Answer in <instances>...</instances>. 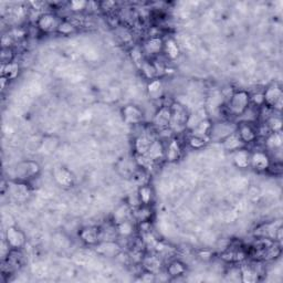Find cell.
Segmentation results:
<instances>
[{
  "label": "cell",
  "mask_w": 283,
  "mask_h": 283,
  "mask_svg": "<svg viewBox=\"0 0 283 283\" xmlns=\"http://www.w3.org/2000/svg\"><path fill=\"white\" fill-rule=\"evenodd\" d=\"M147 93L153 100L162 99L164 93V84L162 80H159L158 77H156V79L149 81L147 84Z\"/></svg>",
  "instance_id": "26"
},
{
  "label": "cell",
  "mask_w": 283,
  "mask_h": 283,
  "mask_svg": "<svg viewBox=\"0 0 283 283\" xmlns=\"http://www.w3.org/2000/svg\"><path fill=\"white\" fill-rule=\"evenodd\" d=\"M271 163H272V159H271V156L268 152L264 151L251 152L250 167L258 171V173H263V171L269 170Z\"/></svg>",
  "instance_id": "11"
},
{
  "label": "cell",
  "mask_w": 283,
  "mask_h": 283,
  "mask_svg": "<svg viewBox=\"0 0 283 283\" xmlns=\"http://www.w3.org/2000/svg\"><path fill=\"white\" fill-rule=\"evenodd\" d=\"M76 31V27L70 20H62L58 28V33L62 36H70Z\"/></svg>",
  "instance_id": "33"
},
{
  "label": "cell",
  "mask_w": 283,
  "mask_h": 283,
  "mask_svg": "<svg viewBox=\"0 0 283 283\" xmlns=\"http://www.w3.org/2000/svg\"><path fill=\"white\" fill-rule=\"evenodd\" d=\"M132 212L133 209L129 204L121 205L113 214V223L115 225H119L121 223H124L126 220H131L132 218Z\"/></svg>",
  "instance_id": "23"
},
{
  "label": "cell",
  "mask_w": 283,
  "mask_h": 283,
  "mask_svg": "<svg viewBox=\"0 0 283 283\" xmlns=\"http://www.w3.org/2000/svg\"><path fill=\"white\" fill-rule=\"evenodd\" d=\"M156 138L157 137L151 132H143L140 135H137L135 137L134 143H133V148L135 151V155H145Z\"/></svg>",
  "instance_id": "13"
},
{
  "label": "cell",
  "mask_w": 283,
  "mask_h": 283,
  "mask_svg": "<svg viewBox=\"0 0 283 283\" xmlns=\"http://www.w3.org/2000/svg\"><path fill=\"white\" fill-rule=\"evenodd\" d=\"M144 52H143V49L142 47H134L131 50V58L133 60V62H134L138 68L142 65V63L144 62Z\"/></svg>",
  "instance_id": "36"
},
{
  "label": "cell",
  "mask_w": 283,
  "mask_h": 283,
  "mask_svg": "<svg viewBox=\"0 0 283 283\" xmlns=\"http://www.w3.org/2000/svg\"><path fill=\"white\" fill-rule=\"evenodd\" d=\"M97 252L102 257L107 258H116L121 250V246L115 241H100L96 245Z\"/></svg>",
  "instance_id": "15"
},
{
  "label": "cell",
  "mask_w": 283,
  "mask_h": 283,
  "mask_svg": "<svg viewBox=\"0 0 283 283\" xmlns=\"http://www.w3.org/2000/svg\"><path fill=\"white\" fill-rule=\"evenodd\" d=\"M142 49L144 55L155 57V55H158L160 52L164 51V40L160 37L152 36L144 42Z\"/></svg>",
  "instance_id": "14"
},
{
  "label": "cell",
  "mask_w": 283,
  "mask_h": 283,
  "mask_svg": "<svg viewBox=\"0 0 283 283\" xmlns=\"http://www.w3.org/2000/svg\"><path fill=\"white\" fill-rule=\"evenodd\" d=\"M263 123L267 125L270 133L282 132V120L280 115H274V113L265 120Z\"/></svg>",
  "instance_id": "31"
},
{
  "label": "cell",
  "mask_w": 283,
  "mask_h": 283,
  "mask_svg": "<svg viewBox=\"0 0 283 283\" xmlns=\"http://www.w3.org/2000/svg\"><path fill=\"white\" fill-rule=\"evenodd\" d=\"M221 143H223V147L225 151L231 153H234L240 148L246 147L245 143L241 141V138L239 137V135H238L237 131L235 133H232V134L229 135L228 137H226Z\"/></svg>",
  "instance_id": "22"
},
{
  "label": "cell",
  "mask_w": 283,
  "mask_h": 283,
  "mask_svg": "<svg viewBox=\"0 0 283 283\" xmlns=\"http://www.w3.org/2000/svg\"><path fill=\"white\" fill-rule=\"evenodd\" d=\"M171 120V109L170 105H162L156 112L154 113L152 119V124L157 132L165 129H168Z\"/></svg>",
  "instance_id": "9"
},
{
  "label": "cell",
  "mask_w": 283,
  "mask_h": 283,
  "mask_svg": "<svg viewBox=\"0 0 283 283\" xmlns=\"http://www.w3.org/2000/svg\"><path fill=\"white\" fill-rule=\"evenodd\" d=\"M253 124L254 123H249V122H239V123H237V133L241 138V141L245 143V145L257 143L258 141L257 127Z\"/></svg>",
  "instance_id": "12"
},
{
  "label": "cell",
  "mask_w": 283,
  "mask_h": 283,
  "mask_svg": "<svg viewBox=\"0 0 283 283\" xmlns=\"http://www.w3.org/2000/svg\"><path fill=\"white\" fill-rule=\"evenodd\" d=\"M140 69L142 71V73L144 74V76H145L146 79H148L149 81L153 79H156L157 77L158 70L156 68V65H155V63H152V62H149V61L145 60L140 66Z\"/></svg>",
  "instance_id": "30"
},
{
  "label": "cell",
  "mask_w": 283,
  "mask_h": 283,
  "mask_svg": "<svg viewBox=\"0 0 283 283\" xmlns=\"http://www.w3.org/2000/svg\"><path fill=\"white\" fill-rule=\"evenodd\" d=\"M149 160H152L154 164L158 163L159 160L165 159V145L162 140L156 138L149 147L148 152L145 154Z\"/></svg>",
  "instance_id": "17"
},
{
  "label": "cell",
  "mask_w": 283,
  "mask_h": 283,
  "mask_svg": "<svg viewBox=\"0 0 283 283\" xmlns=\"http://www.w3.org/2000/svg\"><path fill=\"white\" fill-rule=\"evenodd\" d=\"M212 124L213 123L208 119L202 121L201 123L192 130L191 135H195V136L202 137V138H205V140L209 141V133H210V129H212Z\"/></svg>",
  "instance_id": "27"
},
{
  "label": "cell",
  "mask_w": 283,
  "mask_h": 283,
  "mask_svg": "<svg viewBox=\"0 0 283 283\" xmlns=\"http://www.w3.org/2000/svg\"><path fill=\"white\" fill-rule=\"evenodd\" d=\"M250 93L246 90H236L227 100V111L234 118H240L250 107Z\"/></svg>",
  "instance_id": "1"
},
{
  "label": "cell",
  "mask_w": 283,
  "mask_h": 283,
  "mask_svg": "<svg viewBox=\"0 0 283 283\" xmlns=\"http://www.w3.org/2000/svg\"><path fill=\"white\" fill-rule=\"evenodd\" d=\"M54 179L57 180L59 185L63 187H70L73 184V176L71 171L64 167H58L54 170Z\"/></svg>",
  "instance_id": "25"
},
{
  "label": "cell",
  "mask_w": 283,
  "mask_h": 283,
  "mask_svg": "<svg viewBox=\"0 0 283 283\" xmlns=\"http://www.w3.org/2000/svg\"><path fill=\"white\" fill-rule=\"evenodd\" d=\"M19 73V64L16 62H10L8 64H3V77H6L8 81L14 80Z\"/></svg>",
  "instance_id": "32"
},
{
  "label": "cell",
  "mask_w": 283,
  "mask_h": 283,
  "mask_svg": "<svg viewBox=\"0 0 283 283\" xmlns=\"http://www.w3.org/2000/svg\"><path fill=\"white\" fill-rule=\"evenodd\" d=\"M87 2H71L69 3L70 10L73 11L74 14H80L86 10L87 8Z\"/></svg>",
  "instance_id": "38"
},
{
  "label": "cell",
  "mask_w": 283,
  "mask_h": 283,
  "mask_svg": "<svg viewBox=\"0 0 283 283\" xmlns=\"http://www.w3.org/2000/svg\"><path fill=\"white\" fill-rule=\"evenodd\" d=\"M282 231L283 229L281 220H275L258 226L256 230H254L253 235L256 238H268V239L281 243Z\"/></svg>",
  "instance_id": "4"
},
{
  "label": "cell",
  "mask_w": 283,
  "mask_h": 283,
  "mask_svg": "<svg viewBox=\"0 0 283 283\" xmlns=\"http://www.w3.org/2000/svg\"><path fill=\"white\" fill-rule=\"evenodd\" d=\"M122 118H123L124 123L127 125H133L137 126L141 125L144 119H145V114H144V111L134 104H127L125 107H123L121 111Z\"/></svg>",
  "instance_id": "8"
},
{
  "label": "cell",
  "mask_w": 283,
  "mask_h": 283,
  "mask_svg": "<svg viewBox=\"0 0 283 283\" xmlns=\"http://www.w3.org/2000/svg\"><path fill=\"white\" fill-rule=\"evenodd\" d=\"M250 157L251 152H249L248 148L243 147L234 152V155H232V162H234L236 167L240 169H247L250 167Z\"/></svg>",
  "instance_id": "19"
},
{
  "label": "cell",
  "mask_w": 283,
  "mask_h": 283,
  "mask_svg": "<svg viewBox=\"0 0 283 283\" xmlns=\"http://www.w3.org/2000/svg\"><path fill=\"white\" fill-rule=\"evenodd\" d=\"M237 131V124L229 121H220L212 124L209 133V141L223 142L226 137Z\"/></svg>",
  "instance_id": "5"
},
{
  "label": "cell",
  "mask_w": 283,
  "mask_h": 283,
  "mask_svg": "<svg viewBox=\"0 0 283 283\" xmlns=\"http://www.w3.org/2000/svg\"><path fill=\"white\" fill-rule=\"evenodd\" d=\"M116 228H118L119 236H131L134 231V225L131 220H126L124 223L116 225Z\"/></svg>",
  "instance_id": "34"
},
{
  "label": "cell",
  "mask_w": 283,
  "mask_h": 283,
  "mask_svg": "<svg viewBox=\"0 0 283 283\" xmlns=\"http://www.w3.org/2000/svg\"><path fill=\"white\" fill-rule=\"evenodd\" d=\"M186 272V265L182 263L179 260H174V261L169 262V264L166 268V273H167L171 278H177V276H181Z\"/></svg>",
  "instance_id": "28"
},
{
  "label": "cell",
  "mask_w": 283,
  "mask_h": 283,
  "mask_svg": "<svg viewBox=\"0 0 283 283\" xmlns=\"http://www.w3.org/2000/svg\"><path fill=\"white\" fill-rule=\"evenodd\" d=\"M264 141V149L271 152H279L282 149V132L279 133H270V134L263 138Z\"/></svg>",
  "instance_id": "20"
},
{
  "label": "cell",
  "mask_w": 283,
  "mask_h": 283,
  "mask_svg": "<svg viewBox=\"0 0 283 283\" xmlns=\"http://www.w3.org/2000/svg\"><path fill=\"white\" fill-rule=\"evenodd\" d=\"M181 153L180 144L175 138H171L167 143V145H165V160H167L168 163L177 162L180 158Z\"/></svg>",
  "instance_id": "18"
},
{
  "label": "cell",
  "mask_w": 283,
  "mask_h": 283,
  "mask_svg": "<svg viewBox=\"0 0 283 283\" xmlns=\"http://www.w3.org/2000/svg\"><path fill=\"white\" fill-rule=\"evenodd\" d=\"M6 241L9 249H22L27 243V237L25 232L16 226H9L6 230Z\"/></svg>",
  "instance_id": "10"
},
{
  "label": "cell",
  "mask_w": 283,
  "mask_h": 283,
  "mask_svg": "<svg viewBox=\"0 0 283 283\" xmlns=\"http://www.w3.org/2000/svg\"><path fill=\"white\" fill-rule=\"evenodd\" d=\"M61 21L62 20L53 13H42L36 21V27L42 33H52L58 31Z\"/></svg>",
  "instance_id": "7"
},
{
  "label": "cell",
  "mask_w": 283,
  "mask_h": 283,
  "mask_svg": "<svg viewBox=\"0 0 283 283\" xmlns=\"http://www.w3.org/2000/svg\"><path fill=\"white\" fill-rule=\"evenodd\" d=\"M188 145H190L191 148L193 149H202L204 148L205 146H206V144H207V140H205V138H202V137H198V136H195V135H191L190 137H188Z\"/></svg>",
  "instance_id": "37"
},
{
  "label": "cell",
  "mask_w": 283,
  "mask_h": 283,
  "mask_svg": "<svg viewBox=\"0 0 283 283\" xmlns=\"http://www.w3.org/2000/svg\"><path fill=\"white\" fill-rule=\"evenodd\" d=\"M40 173V166L33 160H25L16 166L15 174L20 181H28Z\"/></svg>",
  "instance_id": "6"
},
{
  "label": "cell",
  "mask_w": 283,
  "mask_h": 283,
  "mask_svg": "<svg viewBox=\"0 0 283 283\" xmlns=\"http://www.w3.org/2000/svg\"><path fill=\"white\" fill-rule=\"evenodd\" d=\"M171 109V120H170V125L169 129L174 133H179L186 130L187 121L190 118V112L187 109L179 103H171L170 104Z\"/></svg>",
  "instance_id": "3"
},
{
  "label": "cell",
  "mask_w": 283,
  "mask_h": 283,
  "mask_svg": "<svg viewBox=\"0 0 283 283\" xmlns=\"http://www.w3.org/2000/svg\"><path fill=\"white\" fill-rule=\"evenodd\" d=\"M11 193H13L14 197L19 199V201L26 199L28 196H29V191H28V187L24 184H19V182L15 185V188Z\"/></svg>",
  "instance_id": "35"
},
{
  "label": "cell",
  "mask_w": 283,
  "mask_h": 283,
  "mask_svg": "<svg viewBox=\"0 0 283 283\" xmlns=\"http://www.w3.org/2000/svg\"><path fill=\"white\" fill-rule=\"evenodd\" d=\"M80 239L88 246H96L100 242V227L87 226L79 232Z\"/></svg>",
  "instance_id": "16"
},
{
  "label": "cell",
  "mask_w": 283,
  "mask_h": 283,
  "mask_svg": "<svg viewBox=\"0 0 283 283\" xmlns=\"http://www.w3.org/2000/svg\"><path fill=\"white\" fill-rule=\"evenodd\" d=\"M166 55L169 59H176L180 53V50L178 44L174 40V39H168V40L164 41V51Z\"/></svg>",
  "instance_id": "29"
},
{
  "label": "cell",
  "mask_w": 283,
  "mask_h": 283,
  "mask_svg": "<svg viewBox=\"0 0 283 283\" xmlns=\"http://www.w3.org/2000/svg\"><path fill=\"white\" fill-rule=\"evenodd\" d=\"M137 197L143 206H151L154 199V191L152 186L145 184L138 187Z\"/></svg>",
  "instance_id": "24"
},
{
  "label": "cell",
  "mask_w": 283,
  "mask_h": 283,
  "mask_svg": "<svg viewBox=\"0 0 283 283\" xmlns=\"http://www.w3.org/2000/svg\"><path fill=\"white\" fill-rule=\"evenodd\" d=\"M142 264L145 271H147V272H152L156 275L160 271V268H162V260H160L158 256L149 254V256L143 257Z\"/></svg>",
  "instance_id": "21"
},
{
  "label": "cell",
  "mask_w": 283,
  "mask_h": 283,
  "mask_svg": "<svg viewBox=\"0 0 283 283\" xmlns=\"http://www.w3.org/2000/svg\"><path fill=\"white\" fill-rule=\"evenodd\" d=\"M262 92L265 107L272 109L275 112L280 113L283 104V92L281 85L278 84L276 82L271 83Z\"/></svg>",
  "instance_id": "2"
}]
</instances>
